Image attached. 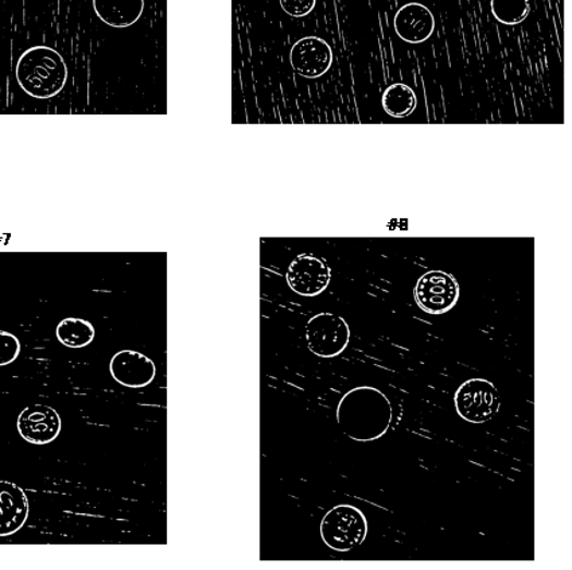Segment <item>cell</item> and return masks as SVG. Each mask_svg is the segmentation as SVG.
Returning a JSON list of instances; mask_svg holds the SVG:
<instances>
[{
    "instance_id": "cell-8",
    "label": "cell",
    "mask_w": 572,
    "mask_h": 570,
    "mask_svg": "<svg viewBox=\"0 0 572 570\" xmlns=\"http://www.w3.org/2000/svg\"><path fill=\"white\" fill-rule=\"evenodd\" d=\"M290 62L297 75L318 78L330 70L333 51L325 39L305 37L297 41L290 51Z\"/></svg>"
},
{
    "instance_id": "cell-16",
    "label": "cell",
    "mask_w": 572,
    "mask_h": 570,
    "mask_svg": "<svg viewBox=\"0 0 572 570\" xmlns=\"http://www.w3.org/2000/svg\"><path fill=\"white\" fill-rule=\"evenodd\" d=\"M491 14L502 25L522 24L530 15V0H490Z\"/></svg>"
},
{
    "instance_id": "cell-13",
    "label": "cell",
    "mask_w": 572,
    "mask_h": 570,
    "mask_svg": "<svg viewBox=\"0 0 572 570\" xmlns=\"http://www.w3.org/2000/svg\"><path fill=\"white\" fill-rule=\"evenodd\" d=\"M97 16L108 26L134 25L145 10V0H94Z\"/></svg>"
},
{
    "instance_id": "cell-4",
    "label": "cell",
    "mask_w": 572,
    "mask_h": 570,
    "mask_svg": "<svg viewBox=\"0 0 572 570\" xmlns=\"http://www.w3.org/2000/svg\"><path fill=\"white\" fill-rule=\"evenodd\" d=\"M455 409L460 417L472 424H484L499 413V390L486 379H468L457 390Z\"/></svg>"
},
{
    "instance_id": "cell-9",
    "label": "cell",
    "mask_w": 572,
    "mask_h": 570,
    "mask_svg": "<svg viewBox=\"0 0 572 570\" xmlns=\"http://www.w3.org/2000/svg\"><path fill=\"white\" fill-rule=\"evenodd\" d=\"M19 432L23 440L34 446H46L60 435V415L53 408L32 404L20 414Z\"/></svg>"
},
{
    "instance_id": "cell-10",
    "label": "cell",
    "mask_w": 572,
    "mask_h": 570,
    "mask_svg": "<svg viewBox=\"0 0 572 570\" xmlns=\"http://www.w3.org/2000/svg\"><path fill=\"white\" fill-rule=\"evenodd\" d=\"M112 378L130 389H142L156 379L157 367L141 352L124 350L113 355L110 363Z\"/></svg>"
},
{
    "instance_id": "cell-14",
    "label": "cell",
    "mask_w": 572,
    "mask_h": 570,
    "mask_svg": "<svg viewBox=\"0 0 572 570\" xmlns=\"http://www.w3.org/2000/svg\"><path fill=\"white\" fill-rule=\"evenodd\" d=\"M417 106L414 89L407 84L397 83L389 85L382 94V108L393 118L410 117Z\"/></svg>"
},
{
    "instance_id": "cell-5",
    "label": "cell",
    "mask_w": 572,
    "mask_h": 570,
    "mask_svg": "<svg viewBox=\"0 0 572 570\" xmlns=\"http://www.w3.org/2000/svg\"><path fill=\"white\" fill-rule=\"evenodd\" d=\"M351 340V329L341 316L333 313H319L306 325L308 350L319 357L339 356Z\"/></svg>"
},
{
    "instance_id": "cell-15",
    "label": "cell",
    "mask_w": 572,
    "mask_h": 570,
    "mask_svg": "<svg viewBox=\"0 0 572 570\" xmlns=\"http://www.w3.org/2000/svg\"><path fill=\"white\" fill-rule=\"evenodd\" d=\"M57 339L68 348H84L95 340V327L83 318H65L56 330Z\"/></svg>"
},
{
    "instance_id": "cell-2",
    "label": "cell",
    "mask_w": 572,
    "mask_h": 570,
    "mask_svg": "<svg viewBox=\"0 0 572 570\" xmlns=\"http://www.w3.org/2000/svg\"><path fill=\"white\" fill-rule=\"evenodd\" d=\"M16 80L33 98L50 99L65 87L68 66L59 51L48 47L32 48L16 64Z\"/></svg>"
},
{
    "instance_id": "cell-3",
    "label": "cell",
    "mask_w": 572,
    "mask_h": 570,
    "mask_svg": "<svg viewBox=\"0 0 572 570\" xmlns=\"http://www.w3.org/2000/svg\"><path fill=\"white\" fill-rule=\"evenodd\" d=\"M368 534L364 512L351 505H340L326 512L320 522V537L331 550L346 553L362 545Z\"/></svg>"
},
{
    "instance_id": "cell-17",
    "label": "cell",
    "mask_w": 572,
    "mask_h": 570,
    "mask_svg": "<svg viewBox=\"0 0 572 570\" xmlns=\"http://www.w3.org/2000/svg\"><path fill=\"white\" fill-rule=\"evenodd\" d=\"M21 353V341L15 335L0 330V367L9 366Z\"/></svg>"
},
{
    "instance_id": "cell-11",
    "label": "cell",
    "mask_w": 572,
    "mask_h": 570,
    "mask_svg": "<svg viewBox=\"0 0 572 570\" xmlns=\"http://www.w3.org/2000/svg\"><path fill=\"white\" fill-rule=\"evenodd\" d=\"M394 32L409 44H422L433 36L435 19L425 4L412 2L400 8L393 20Z\"/></svg>"
},
{
    "instance_id": "cell-18",
    "label": "cell",
    "mask_w": 572,
    "mask_h": 570,
    "mask_svg": "<svg viewBox=\"0 0 572 570\" xmlns=\"http://www.w3.org/2000/svg\"><path fill=\"white\" fill-rule=\"evenodd\" d=\"M317 0H280V5L285 14L301 19L312 13Z\"/></svg>"
},
{
    "instance_id": "cell-7",
    "label": "cell",
    "mask_w": 572,
    "mask_h": 570,
    "mask_svg": "<svg viewBox=\"0 0 572 570\" xmlns=\"http://www.w3.org/2000/svg\"><path fill=\"white\" fill-rule=\"evenodd\" d=\"M285 279L294 293L302 298H316L329 287L331 270L318 256L302 254L291 262Z\"/></svg>"
},
{
    "instance_id": "cell-6",
    "label": "cell",
    "mask_w": 572,
    "mask_h": 570,
    "mask_svg": "<svg viewBox=\"0 0 572 570\" xmlns=\"http://www.w3.org/2000/svg\"><path fill=\"white\" fill-rule=\"evenodd\" d=\"M417 306L428 315H445L460 300V284L449 272L434 270L423 274L414 289Z\"/></svg>"
},
{
    "instance_id": "cell-12",
    "label": "cell",
    "mask_w": 572,
    "mask_h": 570,
    "mask_svg": "<svg viewBox=\"0 0 572 570\" xmlns=\"http://www.w3.org/2000/svg\"><path fill=\"white\" fill-rule=\"evenodd\" d=\"M27 517L26 493L14 483L0 482V537L20 532Z\"/></svg>"
},
{
    "instance_id": "cell-1",
    "label": "cell",
    "mask_w": 572,
    "mask_h": 570,
    "mask_svg": "<svg viewBox=\"0 0 572 570\" xmlns=\"http://www.w3.org/2000/svg\"><path fill=\"white\" fill-rule=\"evenodd\" d=\"M392 419L388 397L369 386L348 391L337 408V422L343 435L358 442L379 440L391 426Z\"/></svg>"
}]
</instances>
